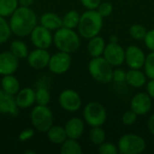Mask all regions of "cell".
<instances>
[{
	"instance_id": "24",
	"label": "cell",
	"mask_w": 154,
	"mask_h": 154,
	"mask_svg": "<svg viewBox=\"0 0 154 154\" xmlns=\"http://www.w3.org/2000/svg\"><path fill=\"white\" fill-rule=\"evenodd\" d=\"M60 153L61 154H81L82 148L79 143L70 138H67L62 143L60 147Z\"/></svg>"
},
{
	"instance_id": "19",
	"label": "cell",
	"mask_w": 154,
	"mask_h": 154,
	"mask_svg": "<svg viewBox=\"0 0 154 154\" xmlns=\"http://www.w3.org/2000/svg\"><path fill=\"white\" fill-rule=\"evenodd\" d=\"M147 77L140 69H131L126 72V83L133 88H142L146 84Z\"/></svg>"
},
{
	"instance_id": "40",
	"label": "cell",
	"mask_w": 154,
	"mask_h": 154,
	"mask_svg": "<svg viewBox=\"0 0 154 154\" xmlns=\"http://www.w3.org/2000/svg\"><path fill=\"white\" fill-rule=\"evenodd\" d=\"M147 93L152 98L154 99V79H151L147 83Z\"/></svg>"
},
{
	"instance_id": "32",
	"label": "cell",
	"mask_w": 154,
	"mask_h": 154,
	"mask_svg": "<svg viewBox=\"0 0 154 154\" xmlns=\"http://www.w3.org/2000/svg\"><path fill=\"white\" fill-rule=\"evenodd\" d=\"M143 68L146 77L150 79H154V51L146 56Z\"/></svg>"
},
{
	"instance_id": "18",
	"label": "cell",
	"mask_w": 154,
	"mask_h": 154,
	"mask_svg": "<svg viewBox=\"0 0 154 154\" xmlns=\"http://www.w3.org/2000/svg\"><path fill=\"white\" fill-rule=\"evenodd\" d=\"M17 106L21 108H27L32 106L35 102V91L31 88H25L17 93L15 97Z\"/></svg>"
},
{
	"instance_id": "25",
	"label": "cell",
	"mask_w": 154,
	"mask_h": 154,
	"mask_svg": "<svg viewBox=\"0 0 154 154\" xmlns=\"http://www.w3.org/2000/svg\"><path fill=\"white\" fill-rule=\"evenodd\" d=\"M18 0H0V15L11 16L18 7Z\"/></svg>"
},
{
	"instance_id": "14",
	"label": "cell",
	"mask_w": 154,
	"mask_h": 154,
	"mask_svg": "<svg viewBox=\"0 0 154 154\" xmlns=\"http://www.w3.org/2000/svg\"><path fill=\"white\" fill-rule=\"evenodd\" d=\"M51 56L47 50L39 49L32 51L27 56V60L29 65L35 69H42L49 65Z\"/></svg>"
},
{
	"instance_id": "17",
	"label": "cell",
	"mask_w": 154,
	"mask_h": 154,
	"mask_svg": "<svg viewBox=\"0 0 154 154\" xmlns=\"http://www.w3.org/2000/svg\"><path fill=\"white\" fill-rule=\"evenodd\" d=\"M65 131L68 138L78 140L80 138L85 130V125L81 118L72 117L65 125Z\"/></svg>"
},
{
	"instance_id": "8",
	"label": "cell",
	"mask_w": 154,
	"mask_h": 154,
	"mask_svg": "<svg viewBox=\"0 0 154 154\" xmlns=\"http://www.w3.org/2000/svg\"><path fill=\"white\" fill-rule=\"evenodd\" d=\"M71 56L70 53L59 51L51 56L49 61V69L54 74H63L69 70L71 66Z\"/></svg>"
},
{
	"instance_id": "6",
	"label": "cell",
	"mask_w": 154,
	"mask_h": 154,
	"mask_svg": "<svg viewBox=\"0 0 154 154\" xmlns=\"http://www.w3.org/2000/svg\"><path fill=\"white\" fill-rule=\"evenodd\" d=\"M117 148L121 154H140L145 151L146 143L137 134H126L118 140Z\"/></svg>"
},
{
	"instance_id": "27",
	"label": "cell",
	"mask_w": 154,
	"mask_h": 154,
	"mask_svg": "<svg viewBox=\"0 0 154 154\" xmlns=\"http://www.w3.org/2000/svg\"><path fill=\"white\" fill-rule=\"evenodd\" d=\"M11 52L18 59H24L28 56V49L26 44L20 41L15 40L11 43Z\"/></svg>"
},
{
	"instance_id": "16",
	"label": "cell",
	"mask_w": 154,
	"mask_h": 154,
	"mask_svg": "<svg viewBox=\"0 0 154 154\" xmlns=\"http://www.w3.org/2000/svg\"><path fill=\"white\" fill-rule=\"evenodd\" d=\"M19 66V60L11 51H4L0 53V75L14 74Z\"/></svg>"
},
{
	"instance_id": "13",
	"label": "cell",
	"mask_w": 154,
	"mask_h": 154,
	"mask_svg": "<svg viewBox=\"0 0 154 154\" xmlns=\"http://www.w3.org/2000/svg\"><path fill=\"white\" fill-rule=\"evenodd\" d=\"M146 55L138 46L130 45L125 50V62L130 69H141L144 65Z\"/></svg>"
},
{
	"instance_id": "3",
	"label": "cell",
	"mask_w": 154,
	"mask_h": 154,
	"mask_svg": "<svg viewBox=\"0 0 154 154\" xmlns=\"http://www.w3.org/2000/svg\"><path fill=\"white\" fill-rule=\"evenodd\" d=\"M53 42L60 51L68 53L75 52L80 46V39L77 32L64 26L56 30Z\"/></svg>"
},
{
	"instance_id": "37",
	"label": "cell",
	"mask_w": 154,
	"mask_h": 154,
	"mask_svg": "<svg viewBox=\"0 0 154 154\" xmlns=\"http://www.w3.org/2000/svg\"><path fill=\"white\" fill-rule=\"evenodd\" d=\"M126 79V72L121 69H116L113 71V79L116 83H123Z\"/></svg>"
},
{
	"instance_id": "29",
	"label": "cell",
	"mask_w": 154,
	"mask_h": 154,
	"mask_svg": "<svg viewBox=\"0 0 154 154\" xmlns=\"http://www.w3.org/2000/svg\"><path fill=\"white\" fill-rule=\"evenodd\" d=\"M129 33H130V35L134 40H136V41H143L144 39L146 33H147V30H146V28L143 25L135 23V24H133L130 27Z\"/></svg>"
},
{
	"instance_id": "15",
	"label": "cell",
	"mask_w": 154,
	"mask_h": 154,
	"mask_svg": "<svg viewBox=\"0 0 154 154\" xmlns=\"http://www.w3.org/2000/svg\"><path fill=\"white\" fill-rule=\"evenodd\" d=\"M0 114L16 116L19 114V106L13 95L0 89Z\"/></svg>"
},
{
	"instance_id": "28",
	"label": "cell",
	"mask_w": 154,
	"mask_h": 154,
	"mask_svg": "<svg viewBox=\"0 0 154 154\" xmlns=\"http://www.w3.org/2000/svg\"><path fill=\"white\" fill-rule=\"evenodd\" d=\"M89 140L96 146H99L100 144L105 143L106 133L104 129L101 126L92 127V129L89 132Z\"/></svg>"
},
{
	"instance_id": "5",
	"label": "cell",
	"mask_w": 154,
	"mask_h": 154,
	"mask_svg": "<svg viewBox=\"0 0 154 154\" xmlns=\"http://www.w3.org/2000/svg\"><path fill=\"white\" fill-rule=\"evenodd\" d=\"M31 121L36 130L47 133L53 125V114L47 106L37 105L31 113Z\"/></svg>"
},
{
	"instance_id": "42",
	"label": "cell",
	"mask_w": 154,
	"mask_h": 154,
	"mask_svg": "<svg viewBox=\"0 0 154 154\" xmlns=\"http://www.w3.org/2000/svg\"><path fill=\"white\" fill-rule=\"evenodd\" d=\"M33 1L34 0H18L19 4H21L22 6H27V7L32 5Z\"/></svg>"
},
{
	"instance_id": "4",
	"label": "cell",
	"mask_w": 154,
	"mask_h": 154,
	"mask_svg": "<svg viewBox=\"0 0 154 154\" xmlns=\"http://www.w3.org/2000/svg\"><path fill=\"white\" fill-rule=\"evenodd\" d=\"M91 77L99 83L107 84L113 79V66L104 57H95L88 63Z\"/></svg>"
},
{
	"instance_id": "7",
	"label": "cell",
	"mask_w": 154,
	"mask_h": 154,
	"mask_svg": "<svg viewBox=\"0 0 154 154\" xmlns=\"http://www.w3.org/2000/svg\"><path fill=\"white\" fill-rule=\"evenodd\" d=\"M83 117L86 123L91 127L102 126L107 117V114L104 106L98 102L88 103L83 110Z\"/></svg>"
},
{
	"instance_id": "20",
	"label": "cell",
	"mask_w": 154,
	"mask_h": 154,
	"mask_svg": "<svg viewBox=\"0 0 154 154\" xmlns=\"http://www.w3.org/2000/svg\"><path fill=\"white\" fill-rule=\"evenodd\" d=\"M41 24L50 31L58 30L63 26L62 18L54 13H45L41 16Z\"/></svg>"
},
{
	"instance_id": "35",
	"label": "cell",
	"mask_w": 154,
	"mask_h": 154,
	"mask_svg": "<svg viewBox=\"0 0 154 154\" xmlns=\"http://www.w3.org/2000/svg\"><path fill=\"white\" fill-rule=\"evenodd\" d=\"M97 11L98 12V14L103 18H105V17L109 16L112 14V12H113V5L109 2H101L100 5H98Z\"/></svg>"
},
{
	"instance_id": "12",
	"label": "cell",
	"mask_w": 154,
	"mask_h": 154,
	"mask_svg": "<svg viewBox=\"0 0 154 154\" xmlns=\"http://www.w3.org/2000/svg\"><path fill=\"white\" fill-rule=\"evenodd\" d=\"M131 109L138 116H144L148 114L152 106V97L148 93L140 92L136 94L131 100Z\"/></svg>"
},
{
	"instance_id": "41",
	"label": "cell",
	"mask_w": 154,
	"mask_h": 154,
	"mask_svg": "<svg viewBox=\"0 0 154 154\" xmlns=\"http://www.w3.org/2000/svg\"><path fill=\"white\" fill-rule=\"evenodd\" d=\"M148 128H149L150 133L152 135H154V114L152 115V116L149 118V121H148Z\"/></svg>"
},
{
	"instance_id": "33",
	"label": "cell",
	"mask_w": 154,
	"mask_h": 154,
	"mask_svg": "<svg viewBox=\"0 0 154 154\" xmlns=\"http://www.w3.org/2000/svg\"><path fill=\"white\" fill-rule=\"evenodd\" d=\"M137 116L138 115L135 112H134L132 109L127 110L122 116V122L124 125H125L127 126L133 125L137 120Z\"/></svg>"
},
{
	"instance_id": "44",
	"label": "cell",
	"mask_w": 154,
	"mask_h": 154,
	"mask_svg": "<svg viewBox=\"0 0 154 154\" xmlns=\"http://www.w3.org/2000/svg\"><path fill=\"white\" fill-rule=\"evenodd\" d=\"M25 153H26V154H28V153L34 154V153H35V152H34L33 151H26V152H25Z\"/></svg>"
},
{
	"instance_id": "31",
	"label": "cell",
	"mask_w": 154,
	"mask_h": 154,
	"mask_svg": "<svg viewBox=\"0 0 154 154\" xmlns=\"http://www.w3.org/2000/svg\"><path fill=\"white\" fill-rule=\"evenodd\" d=\"M11 28L5 17L0 15V44L5 42L11 35Z\"/></svg>"
},
{
	"instance_id": "11",
	"label": "cell",
	"mask_w": 154,
	"mask_h": 154,
	"mask_svg": "<svg viewBox=\"0 0 154 154\" xmlns=\"http://www.w3.org/2000/svg\"><path fill=\"white\" fill-rule=\"evenodd\" d=\"M31 40L36 48L45 50L50 48L53 42V38L50 30L43 27L42 25L35 26V28L31 32Z\"/></svg>"
},
{
	"instance_id": "39",
	"label": "cell",
	"mask_w": 154,
	"mask_h": 154,
	"mask_svg": "<svg viewBox=\"0 0 154 154\" xmlns=\"http://www.w3.org/2000/svg\"><path fill=\"white\" fill-rule=\"evenodd\" d=\"M34 134V131L32 129H25L23 131L21 132V134H19V140L22 141V142H24V141H27L29 139H31Z\"/></svg>"
},
{
	"instance_id": "38",
	"label": "cell",
	"mask_w": 154,
	"mask_h": 154,
	"mask_svg": "<svg viewBox=\"0 0 154 154\" xmlns=\"http://www.w3.org/2000/svg\"><path fill=\"white\" fill-rule=\"evenodd\" d=\"M82 5L88 10H96L102 2L101 0H80Z\"/></svg>"
},
{
	"instance_id": "30",
	"label": "cell",
	"mask_w": 154,
	"mask_h": 154,
	"mask_svg": "<svg viewBox=\"0 0 154 154\" xmlns=\"http://www.w3.org/2000/svg\"><path fill=\"white\" fill-rule=\"evenodd\" d=\"M51 100L50 92L46 88H40L35 92V102L38 105L47 106Z\"/></svg>"
},
{
	"instance_id": "1",
	"label": "cell",
	"mask_w": 154,
	"mask_h": 154,
	"mask_svg": "<svg viewBox=\"0 0 154 154\" xmlns=\"http://www.w3.org/2000/svg\"><path fill=\"white\" fill-rule=\"evenodd\" d=\"M37 18L35 13L27 6L17 7L10 17L9 25L12 32L19 37L31 34L35 28Z\"/></svg>"
},
{
	"instance_id": "34",
	"label": "cell",
	"mask_w": 154,
	"mask_h": 154,
	"mask_svg": "<svg viewBox=\"0 0 154 154\" xmlns=\"http://www.w3.org/2000/svg\"><path fill=\"white\" fill-rule=\"evenodd\" d=\"M98 152L100 154H116L118 153V148L111 143H103L98 147Z\"/></svg>"
},
{
	"instance_id": "10",
	"label": "cell",
	"mask_w": 154,
	"mask_h": 154,
	"mask_svg": "<svg viewBox=\"0 0 154 154\" xmlns=\"http://www.w3.org/2000/svg\"><path fill=\"white\" fill-rule=\"evenodd\" d=\"M104 58L113 66H121L125 60V51L118 42H109L106 45Z\"/></svg>"
},
{
	"instance_id": "23",
	"label": "cell",
	"mask_w": 154,
	"mask_h": 154,
	"mask_svg": "<svg viewBox=\"0 0 154 154\" xmlns=\"http://www.w3.org/2000/svg\"><path fill=\"white\" fill-rule=\"evenodd\" d=\"M47 137L54 144H61L68 138L64 127L53 125L47 131Z\"/></svg>"
},
{
	"instance_id": "9",
	"label": "cell",
	"mask_w": 154,
	"mask_h": 154,
	"mask_svg": "<svg viewBox=\"0 0 154 154\" xmlns=\"http://www.w3.org/2000/svg\"><path fill=\"white\" fill-rule=\"evenodd\" d=\"M60 106L68 112L78 111L82 105V100L78 92L73 89H65L59 96Z\"/></svg>"
},
{
	"instance_id": "22",
	"label": "cell",
	"mask_w": 154,
	"mask_h": 154,
	"mask_svg": "<svg viewBox=\"0 0 154 154\" xmlns=\"http://www.w3.org/2000/svg\"><path fill=\"white\" fill-rule=\"evenodd\" d=\"M1 86H2L3 90H5L6 93L13 95V96L17 94L20 90L19 81L12 74L11 75H5L3 77V79L1 80Z\"/></svg>"
},
{
	"instance_id": "43",
	"label": "cell",
	"mask_w": 154,
	"mask_h": 154,
	"mask_svg": "<svg viewBox=\"0 0 154 154\" xmlns=\"http://www.w3.org/2000/svg\"><path fill=\"white\" fill-rule=\"evenodd\" d=\"M110 42H117V37L115 35H112L110 37Z\"/></svg>"
},
{
	"instance_id": "2",
	"label": "cell",
	"mask_w": 154,
	"mask_h": 154,
	"mask_svg": "<svg viewBox=\"0 0 154 154\" xmlns=\"http://www.w3.org/2000/svg\"><path fill=\"white\" fill-rule=\"evenodd\" d=\"M102 27L103 17L97 10H88L80 15L78 29L83 38L89 40L98 35Z\"/></svg>"
},
{
	"instance_id": "21",
	"label": "cell",
	"mask_w": 154,
	"mask_h": 154,
	"mask_svg": "<svg viewBox=\"0 0 154 154\" xmlns=\"http://www.w3.org/2000/svg\"><path fill=\"white\" fill-rule=\"evenodd\" d=\"M105 48H106V42L102 37L97 35L89 39V42L88 44V51L92 58L101 56L104 53Z\"/></svg>"
},
{
	"instance_id": "36",
	"label": "cell",
	"mask_w": 154,
	"mask_h": 154,
	"mask_svg": "<svg viewBox=\"0 0 154 154\" xmlns=\"http://www.w3.org/2000/svg\"><path fill=\"white\" fill-rule=\"evenodd\" d=\"M146 47L151 51H154V29L147 31V33L143 39Z\"/></svg>"
},
{
	"instance_id": "26",
	"label": "cell",
	"mask_w": 154,
	"mask_h": 154,
	"mask_svg": "<svg viewBox=\"0 0 154 154\" xmlns=\"http://www.w3.org/2000/svg\"><path fill=\"white\" fill-rule=\"evenodd\" d=\"M79 20H80V14L75 10H70L68 13H66V14L62 18V24L64 27L74 29L78 27Z\"/></svg>"
}]
</instances>
